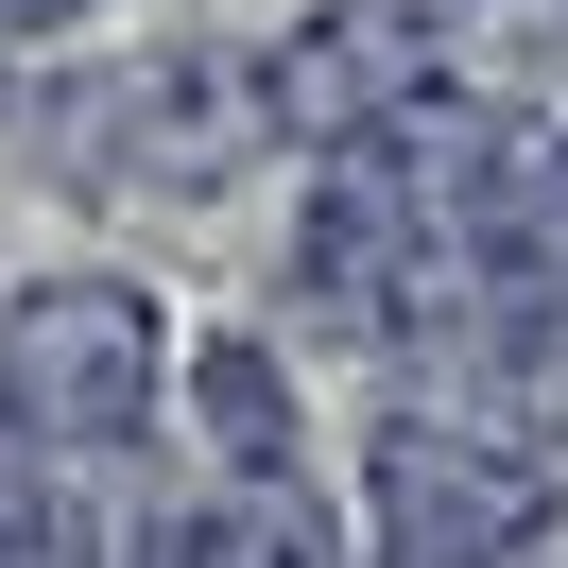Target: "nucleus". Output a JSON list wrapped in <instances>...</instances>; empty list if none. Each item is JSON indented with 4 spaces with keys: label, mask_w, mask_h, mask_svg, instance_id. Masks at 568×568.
Wrapping results in <instances>:
<instances>
[{
    "label": "nucleus",
    "mask_w": 568,
    "mask_h": 568,
    "mask_svg": "<svg viewBox=\"0 0 568 568\" xmlns=\"http://www.w3.org/2000/svg\"><path fill=\"white\" fill-rule=\"evenodd\" d=\"M517 534H551V499L499 448H448V430H396L379 448V551L396 568H499Z\"/></svg>",
    "instance_id": "2"
},
{
    "label": "nucleus",
    "mask_w": 568,
    "mask_h": 568,
    "mask_svg": "<svg viewBox=\"0 0 568 568\" xmlns=\"http://www.w3.org/2000/svg\"><path fill=\"white\" fill-rule=\"evenodd\" d=\"M155 396V311L121 276H36L0 311V430L18 448H121Z\"/></svg>",
    "instance_id": "1"
}]
</instances>
